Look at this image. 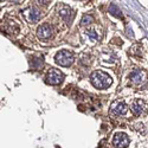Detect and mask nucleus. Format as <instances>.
<instances>
[{"mask_svg":"<svg viewBox=\"0 0 148 148\" xmlns=\"http://www.w3.org/2000/svg\"><path fill=\"white\" fill-rule=\"evenodd\" d=\"M90 81H91L92 85L97 89H107L108 87H110L113 83L111 77L107 72L101 71V70H96V71L91 74Z\"/></svg>","mask_w":148,"mask_h":148,"instance_id":"1","label":"nucleus"},{"mask_svg":"<svg viewBox=\"0 0 148 148\" xmlns=\"http://www.w3.org/2000/svg\"><path fill=\"white\" fill-rule=\"evenodd\" d=\"M54 60H56V63L59 64L60 66H69V65H71L74 62V53L69 50H60L59 52L56 53Z\"/></svg>","mask_w":148,"mask_h":148,"instance_id":"2","label":"nucleus"},{"mask_svg":"<svg viewBox=\"0 0 148 148\" xmlns=\"http://www.w3.org/2000/svg\"><path fill=\"white\" fill-rule=\"evenodd\" d=\"M63 80H64V75L56 69H51L48 72V75H46V82L51 85H58L63 82Z\"/></svg>","mask_w":148,"mask_h":148,"instance_id":"3","label":"nucleus"},{"mask_svg":"<svg viewBox=\"0 0 148 148\" xmlns=\"http://www.w3.org/2000/svg\"><path fill=\"white\" fill-rule=\"evenodd\" d=\"M113 143L117 148H124L129 145V137L126 133H116L113 137Z\"/></svg>","mask_w":148,"mask_h":148,"instance_id":"4","label":"nucleus"},{"mask_svg":"<svg viewBox=\"0 0 148 148\" xmlns=\"http://www.w3.org/2000/svg\"><path fill=\"white\" fill-rule=\"evenodd\" d=\"M52 33H53V29L50 24H43L38 27L37 30V36L38 38H40V39H49V38L52 37Z\"/></svg>","mask_w":148,"mask_h":148,"instance_id":"5","label":"nucleus"},{"mask_svg":"<svg viewBox=\"0 0 148 148\" xmlns=\"http://www.w3.org/2000/svg\"><path fill=\"white\" fill-rule=\"evenodd\" d=\"M129 80H130L131 83L140 85V84L146 82L147 76H146V72L143 71V70H134V71L129 75Z\"/></svg>","mask_w":148,"mask_h":148,"instance_id":"6","label":"nucleus"},{"mask_svg":"<svg viewBox=\"0 0 148 148\" xmlns=\"http://www.w3.org/2000/svg\"><path fill=\"white\" fill-rule=\"evenodd\" d=\"M127 104L123 102V101H116L111 104V108H110V111L111 114L116 115V116H121V115H124L127 113Z\"/></svg>","mask_w":148,"mask_h":148,"instance_id":"7","label":"nucleus"},{"mask_svg":"<svg viewBox=\"0 0 148 148\" xmlns=\"http://www.w3.org/2000/svg\"><path fill=\"white\" fill-rule=\"evenodd\" d=\"M24 14H25L26 19H27L30 23H36V21L39 20L40 17H42L40 11L37 10L35 6H33V7H30L29 10H26V11L24 12Z\"/></svg>","mask_w":148,"mask_h":148,"instance_id":"8","label":"nucleus"},{"mask_svg":"<svg viewBox=\"0 0 148 148\" xmlns=\"http://www.w3.org/2000/svg\"><path fill=\"white\" fill-rule=\"evenodd\" d=\"M131 111H133L136 116H140V115H142L143 111L146 110V103H145V101L143 100H135L133 103H131Z\"/></svg>","mask_w":148,"mask_h":148,"instance_id":"9","label":"nucleus"},{"mask_svg":"<svg viewBox=\"0 0 148 148\" xmlns=\"http://www.w3.org/2000/svg\"><path fill=\"white\" fill-rule=\"evenodd\" d=\"M58 12H59V15L63 18L66 23H70L74 18V13H72V10L70 9L69 6H60L58 9Z\"/></svg>","mask_w":148,"mask_h":148,"instance_id":"10","label":"nucleus"},{"mask_svg":"<svg viewBox=\"0 0 148 148\" xmlns=\"http://www.w3.org/2000/svg\"><path fill=\"white\" fill-rule=\"evenodd\" d=\"M4 30L9 33L17 35L19 32V26L13 21H9V23H6V26H4Z\"/></svg>","mask_w":148,"mask_h":148,"instance_id":"11","label":"nucleus"},{"mask_svg":"<svg viewBox=\"0 0 148 148\" xmlns=\"http://www.w3.org/2000/svg\"><path fill=\"white\" fill-rule=\"evenodd\" d=\"M109 13H110L111 15H114V17H117V18H120V19H123V15H122V13H121V11L119 10V7L116 6V5H114V4H111L110 6H109Z\"/></svg>","mask_w":148,"mask_h":148,"instance_id":"12","label":"nucleus"},{"mask_svg":"<svg viewBox=\"0 0 148 148\" xmlns=\"http://www.w3.org/2000/svg\"><path fill=\"white\" fill-rule=\"evenodd\" d=\"M92 21H94V18H92V15H90V14H85L84 17L82 18V20H81V25H82V26L89 25V24H91Z\"/></svg>","mask_w":148,"mask_h":148,"instance_id":"13","label":"nucleus"},{"mask_svg":"<svg viewBox=\"0 0 148 148\" xmlns=\"http://www.w3.org/2000/svg\"><path fill=\"white\" fill-rule=\"evenodd\" d=\"M31 65H32L33 69L38 70L43 66V60L40 58H32V60H31Z\"/></svg>","mask_w":148,"mask_h":148,"instance_id":"14","label":"nucleus"},{"mask_svg":"<svg viewBox=\"0 0 148 148\" xmlns=\"http://www.w3.org/2000/svg\"><path fill=\"white\" fill-rule=\"evenodd\" d=\"M87 35L91 38L92 40H96V39H97V33L95 32V30H88V31H87Z\"/></svg>","mask_w":148,"mask_h":148,"instance_id":"15","label":"nucleus"},{"mask_svg":"<svg viewBox=\"0 0 148 148\" xmlns=\"http://www.w3.org/2000/svg\"><path fill=\"white\" fill-rule=\"evenodd\" d=\"M14 3H21V1H24V0H13Z\"/></svg>","mask_w":148,"mask_h":148,"instance_id":"16","label":"nucleus"}]
</instances>
